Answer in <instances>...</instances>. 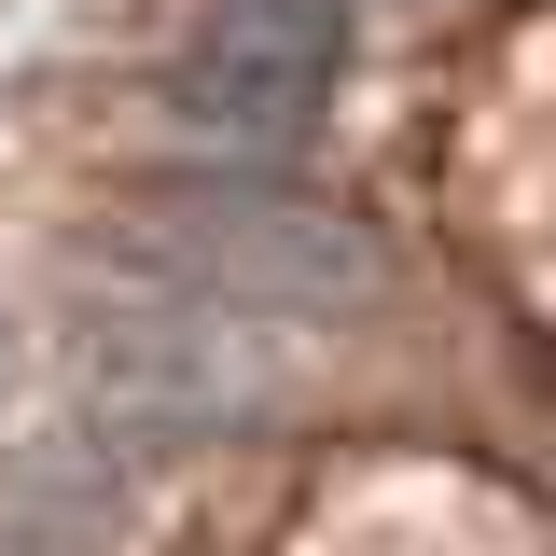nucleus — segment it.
Returning <instances> with one entry per match:
<instances>
[{"mask_svg":"<svg viewBox=\"0 0 556 556\" xmlns=\"http://www.w3.org/2000/svg\"><path fill=\"white\" fill-rule=\"evenodd\" d=\"M278 390H292V320H265V306H223L181 278H139V292L84 306V404L126 459L251 431Z\"/></svg>","mask_w":556,"mask_h":556,"instance_id":"nucleus-1","label":"nucleus"},{"mask_svg":"<svg viewBox=\"0 0 556 556\" xmlns=\"http://www.w3.org/2000/svg\"><path fill=\"white\" fill-rule=\"evenodd\" d=\"M0 404H14V306H0Z\"/></svg>","mask_w":556,"mask_h":556,"instance_id":"nucleus-4","label":"nucleus"},{"mask_svg":"<svg viewBox=\"0 0 556 556\" xmlns=\"http://www.w3.org/2000/svg\"><path fill=\"white\" fill-rule=\"evenodd\" d=\"M139 278H181L265 320H348L376 292V237L278 167H181L139 195Z\"/></svg>","mask_w":556,"mask_h":556,"instance_id":"nucleus-2","label":"nucleus"},{"mask_svg":"<svg viewBox=\"0 0 556 556\" xmlns=\"http://www.w3.org/2000/svg\"><path fill=\"white\" fill-rule=\"evenodd\" d=\"M334 84H348L334 0H208L195 42L167 56V126L208 139L223 167H278L292 139H320Z\"/></svg>","mask_w":556,"mask_h":556,"instance_id":"nucleus-3","label":"nucleus"}]
</instances>
